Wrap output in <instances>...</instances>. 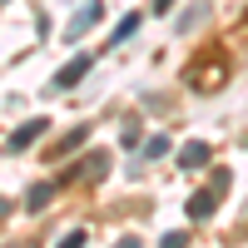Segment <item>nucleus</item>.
I'll use <instances>...</instances> for the list:
<instances>
[{
    "mask_svg": "<svg viewBox=\"0 0 248 248\" xmlns=\"http://www.w3.org/2000/svg\"><path fill=\"white\" fill-rule=\"evenodd\" d=\"M203 164H209V144L203 139H189L179 149V169H203Z\"/></svg>",
    "mask_w": 248,
    "mask_h": 248,
    "instance_id": "nucleus-5",
    "label": "nucleus"
},
{
    "mask_svg": "<svg viewBox=\"0 0 248 248\" xmlns=\"http://www.w3.org/2000/svg\"><path fill=\"white\" fill-rule=\"evenodd\" d=\"M218 199H223L218 189H203V194H194V199H189V218H194V223H203V218H214V209H218Z\"/></svg>",
    "mask_w": 248,
    "mask_h": 248,
    "instance_id": "nucleus-3",
    "label": "nucleus"
},
{
    "mask_svg": "<svg viewBox=\"0 0 248 248\" xmlns=\"http://www.w3.org/2000/svg\"><path fill=\"white\" fill-rule=\"evenodd\" d=\"M85 139H90V124H75V129H70L65 139L55 144V159H65V154H75V149H79V144H85Z\"/></svg>",
    "mask_w": 248,
    "mask_h": 248,
    "instance_id": "nucleus-6",
    "label": "nucleus"
},
{
    "mask_svg": "<svg viewBox=\"0 0 248 248\" xmlns=\"http://www.w3.org/2000/svg\"><path fill=\"white\" fill-rule=\"evenodd\" d=\"M169 5H174V0H154V10H159V15H169Z\"/></svg>",
    "mask_w": 248,
    "mask_h": 248,
    "instance_id": "nucleus-14",
    "label": "nucleus"
},
{
    "mask_svg": "<svg viewBox=\"0 0 248 248\" xmlns=\"http://www.w3.org/2000/svg\"><path fill=\"white\" fill-rule=\"evenodd\" d=\"M119 134H124V144H129V149H134V144H139V119L129 114V119H124V129H119Z\"/></svg>",
    "mask_w": 248,
    "mask_h": 248,
    "instance_id": "nucleus-12",
    "label": "nucleus"
},
{
    "mask_svg": "<svg viewBox=\"0 0 248 248\" xmlns=\"http://www.w3.org/2000/svg\"><path fill=\"white\" fill-rule=\"evenodd\" d=\"M114 248H139V238H119V243H114Z\"/></svg>",
    "mask_w": 248,
    "mask_h": 248,
    "instance_id": "nucleus-15",
    "label": "nucleus"
},
{
    "mask_svg": "<svg viewBox=\"0 0 248 248\" xmlns=\"http://www.w3.org/2000/svg\"><path fill=\"white\" fill-rule=\"evenodd\" d=\"M45 129H50L45 119H25V124H20V129L10 134V149H15V154H20V149H30V144H35L40 134H45Z\"/></svg>",
    "mask_w": 248,
    "mask_h": 248,
    "instance_id": "nucleus-4",
    "label": "nucleus"
},
{
    "mask_svg": "<svg viewBox=\"0 0 248 248\" xmlns=\"http://www.w3.org/2000/svg\"><path fill=\"white\" fill-rule=\"evenodd\" d=\"M55 189H60V184H35V189L25 194V209H30V214H40V209L50 203V194H55Z\"/></svg>",
    "mask_w": 248,
    "mask_h": 248,
    "instance_id": "nucleus-8",
    "label": "nucleus"
},
{
    "mask_svg": "<svg viewBox=\"0 0 248 248\" xmlns=\"http://www.w3.org/2000/svg\"><path fill=\"white\" fill-rule=\"evenodd\" d=\"M90 65H94V55H75L70 65H65V70H60V75L50 79V85H55V90H70V85H79V79L90 75Z\"/></svg>",
    "mask_w": 248,
    "mask_h": 248,
    "instance_id": "nucleus-1",
    "label": "nucleus"
},
{
    "mask_svg": "<svg viewBox=\"0 0 248 248\" xmlns=\"http://www.w3.org/2000/svg\"><path fill=\"white\" fill-rule=\"evenodd\" d=\"M85 238H90L85 229H70V233H65V238H60L55 248H85Z\"/></svg>",
    "mask_w": 248,
    "mask_h": 248,
    "instance_id": "nucleus-11",
    "label": "nucleus"
},
{
    "mask_svg": "<svg viewBox=\"0 0 248 248\" xmlns=\"http://www.w3.org/2000/svg\"><path fill=\"white\" fill-rule=\"evenodd\" d=\"M159 248H189V233H164Z\"/></svg>",
    "mask_w": 248,
    "mask_h": 248,
    "instance_id": "nucleus-13",
    "label": "nucleus"
},
{
    "mask_svg": "<svg viewBox=\"0 0 248 248\" xmlns=\"http://www.w3.org/2000/svg\"><path fill=\"white\" fill-rule=\"evenodd\" d=\"M223 79H229V70L218 65V70H194V75H189V85H194V90H218Z\"/></svg>",
    "mask_w": 248,
    "mask_h": 248,
    "instance_id": "nucleus-7",
    "label": "nucleus"
},
{
    "mask_svg": "<svg viewBox=\"0 0 248 248\" xmlns=\"http://www.w3.org/2000/svg\"><path fill=\"white\" fill-rule=\"evenodd\" d=\"M99 15H105V5H99V0H90V5H79V10H75V20L65 25V35H70V40H79V35H85V30L94 25V20H99Z\"/></svg>",
    "mask_w": 248,
    "mask_h": 248,
    "instance_id": "nucleus-2",
    "label": "nucleus"
},
{
    "mask_svg": "<svg viewBox=\"0 0 248 248\" xmlns=\"http://www.w3.org/2000/svg\"><path fill=\"white\" fill-rule=\"evenodd\" d=\"M164 154H169V134H154L144 144V159H164Z\"/></svg>",
    "mask_w": 248,
    "mask_h": 248,
    "instance_id": "nucleus-10",
    "label": "nucleus"
},
{
    "mask_svg": "<svg viewBox=\"0 0 248 248\" xmlns=\"http://www.w3.org/2000/svg\"><path fill=\"white\" fill-rule=\"evenodd\" d=\"M134 30H139V10H129V15H124L119 25H114V35H109V45H124V40H129Z\"/></svg>",
    "mask_w": 248,
    "mask_h": 248,
    "instance_id": "nucleus-9",
    "label": "nucleus"
}]
</instances>
